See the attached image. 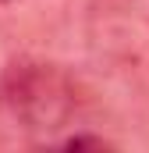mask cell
<instances>
[{
  "instance_id": "6da1fadb",
  "label": "cell",
  "mask_w": 149,
  "mask_h": 153,
  "mask_svg": "<svg viewBox=\"0 0 149 153\" xmlns=\"http://www.w3.org/2000/svg\"><path fill=\"white\" fill-rule=\"evenodd\" d=\"M78 85L74 78L50 61L21 57L11 61L0 75V111L25 135L50 139L68 128L78 114Z\"/></svg>"
},
{
  "instance_id": "7a4b0ae2",
  "label": "cell",
  "mask_w": 149,
  "mask_h": 153,
  "mask_svg": "<svg viewBox=\"0 0 149 153\" xmlns=\"http://www.w3.org/2000/svg\"><path fill=\"white\" fill-rule=\"evenodd\" d=\"M60 146H68V150H110V143L103 135H82V132L60 139Z\"/></svg>"
},
{
  "instance_id": "3957f363",
  "label": "cell",
  "mask_w": 149,
  "mask_h": 153,
  "mask_svg": "<svg viewBox=\"0 0 149 153\" xmlns=\"http://www.w3.org/2000/svg\"><path fill=\"white\" fill-rule=\"evenodd\" d=\"M0 4H7V0H0Z\"/></svg>"
}]
</instances>
